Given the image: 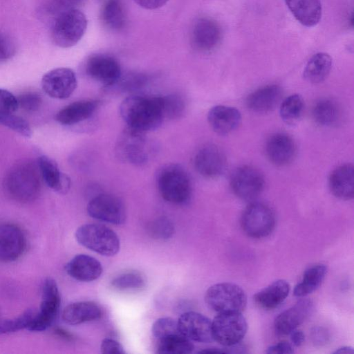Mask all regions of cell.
<instances>
[{"mask_svg": "<svg viewBox=\"0 0 354 354\" xmlns=\"http://www.w3.org/2000/svg\"><path fill=\"white\" fill-rule=\"evenodd\" d=\"M264 184V177L261 171L250 165H243L234 169L230 179L234 195L246 201L256 198L263 189Z\"/></svg>", "mask_w": 354, "mask_h": 354, "instance_id": "8fae6325", "label": "cell"}, {"mask_svg": "<svg viewBox=\"0 0 354 354\" xmlns=\"http://www.w3.org/2000/svg\"><path fill=\"white\" fill-rule=\"evenodd\" d=\"M161 100L165 119H174L183 113L185 102L180 95L177 94L162 95Z\"/></svg>", "mask_w": 354, "mask_h": 354, "instance_id": "74e56055", "label": "cell"}, {"mask_svg": "<svg viewBox=\"0 0 354 354\" xmlns=\"http://www.w3.org/2000/svg\"><path fill=\"white\" fill-rule=\"evenodd\" d=\"M295 19L302 25L310 27L316 25L322 16L319 0H285Z\"/></svg>", "mask_w": 354, "mask_h": 354, "instance_id": "f1b7e54d", "label": "cell"}, {"mask_svg": "<svg viewBox=\"0 0 354 354\" xmlns=\"http://www.w3.org/2000/svg\"><path fill=\"white\" fill-rule=\"evenodd\" d=\"M282 88L277 84H269L254 91L245 100L247 107L256 113H265L275 109L281 100Z\"/></svg>", "mask_w": 354, "mask_h": 354, "instance_id": "44dd1931", "label": "cell"}, {"mask_svg": "<svg viewBox=\"0 0 354 354\" xmlns=\"http://www.w3.org/2000/svg\"><path fill=\"white\" fill-rule=\"evenodd\" d=\"M77 86L75 72L65 67L54 68L41 79L43 91L50 97L64 100L69 97Z\"/></svg>", "mask_w": 354, "mask_h": 354, "instance_id": "4fadbf2b", "label": "cell"}, {"mask_svg": "<svg viewBox=\"0 0 354 354\" xmlns=\"http://www.w3.org/2000/svg\"><path fill=\"white\" fill-rule=\"evenodd\" d=\"M177 322L181 333L191 341L203 343L214 341L212 321L205 315L188 311L182 314Z\"/></svg>", "mask_w": 354, "mask_h": 354, "instance_id": "e0dca14e", "label": "cell"}, {"mask_svg": "<svg viewBox=\"0 0 354 354\" xmlns=\"http://www.w3.org/2000/svg\"><path fill=\"white\" fill-rule=\"evenodd\" d=\"M327 266L316 264L306 269L302 279L293 290L295 297H304L316 290L322 283L327 273Z\"/></svg>", "mask_w": 354, "mask_h": 354, "instance_id": "f546056e", "label": "cell"}, {"mask_svg": "<svg viewBox=\"0 0 354 354\" xmlns=\"http://www.w3.org/2000/svg\"><path fill=\"white\" fill-rule=\"evenodd\" d=\"M37 165L46 185L55 192L65 194L71 187V179L62 173L57 162L47 156H41L37 159Z\"/></svg>", "mask_w": 354, "mask_h": 354, "instance_id": "d4e9b609", "label": "cell"}, {"mask_svg": "<svg viewBox=\"0 0 354 354\" xmlns=\"http://www.w3.org/2000/svg\"><path fill=\"white\" fill-rule=\"evenodd\" d=\"M41 180L37 163L22 161L9 169L3 179V187L10 198L19 203H27L39 196Z\"/></svg>", "mask_w": 354, "mask_h": 354, "instance_id": "7a4b0ae2", "label": "cell"}, {"mask_svg": "<svg viewBox=\"0 0 354 354\" xmlns=\"http://www.w3.org/2000/svg\"><path fill=\"white\" fill-rule=\"evenodd\" d=\"M26 237L15 225H0V262L8 263L18 259L24 252Z\"/></svg>", "mask_w": 354, "mask_h": 354, "instance_id": "d6986e66", "label": "cell"}, {"mask_svg": "<svg viewBox=\"0 0 354 354\" xmlns=\"http://www.w3.org/2000/svg\"><path fill=\"white\" fill-rule=\"evenodd\" d=\"M212 335L214 341L223 346L238 344L245 337L248 323L238 312L218 313L212 321Z\"/></svg>", "mask_w": 354, "mask_h": 354, "instance_id": "9c48e42d", "label": "cell"}, {"mask_svg": "<svg viewBox=\"0 0 354 354\" xmlns=\"http://www.w3.org/2000/svg\"><path fill=\"white\" fill-rule=\"evenodd\" d=\"M294 352L292 346L288 342L283 341L269 346L266 351V353H292Z\"/></svg>", "mask_w": 354, "mask_h": 354, "instance_id": "7dc6e473", "label": "cell"}, {"mask_svg": "<svg viewBox=\"0 0 354 354\" xmlns=\"http://www.w3.org/2000/svg\"><path fill=\"white\" fill-rule=\"evenodd\" d=\"M139 6L147 10H155L162 7L169 0H133Z\"/></svg>", "mask_w": 354, "mask_h": 354, "instance_id": "c3c4849f", "label": "cell"}, {"mask_svg": "<svg viewBox=\"0 0 354 354\" xmlns=\"http://www.w3.org/2000/svg\"><path fill=\"white\" fill-rule=\"evenodd\" d=\"M289 292L288 282L284 279H279L254 295L253 300L259 308L264 310H272L284 301Z\"/></svg>", "mask_w": 354, "mask_h": 354, "instance_id": "4316f807", "label": "cell"}, {"mask_svg": "<svg viewBox=\"0 0 354 354\" xmlns=\"http://www.w3.org/2000/svg\"><path fill=\"white\" fill-rule=\"evenodd\" d=\"M18 108L17 97L11 92L0 88V115L13 113Z\"/></svg>", "mask_w": 354, "mask_h": 354, "instance_id": "b9f144b4", "label": "cell"}, {"mask_svg": "<svg viewBox=\"0 0 354 354\" xmlns=\"http://www.w3.org/2000/svg\"><path fill=\"white\" fill-rule=\"evenodd\" d=\"M157 353L161 354H187L193 351L194 346L181 332L168 335L157 341Z\"/></svg>", "mask_w": 354, "mask_h": 354, "instance_id": "d6a6232c", "label": "cell"}, {"mask_svg": "<svg viewBox=\"0 0 354 354\" xmlns=\"http://www.w3.org/2000/svg\"><path fill=\"white\" fill-rule=\"evenodd\" d=\"M312 115L319 125L331 127L337 124L340 120L341 111L334 100L328 98L321 99L313 107Z\"/></svg>", "mask_w": 354, "mask_h": 354, "instance_id": "1f68e13d", "label": "cell"}, {"mask_svg": "<svg viewBox=\"0 0 354 354\" xmlns=\"http://www.w3.org/2000/svg\"><path fill=\"white\" fill-rule=\"evenodd\" d=\"M207 306L217 313H242L247 305V296L239 286L218 283L211 286L205 295Z\"/></svg>", "mask_w": 354, "mask_h": 354, "instance_id": "52a82bcc", "label": "cell"}, {"mask_svg": "<svg viewBox=\"0 0 354 354\" xmlns=\"http://www.w3.org/2000/svg\"><path fill=\"white\" fill-rule=\"evenodd\" d=\"M100 105L97 100H84L74 102L61 110L55 120L63 125H73L90 118Z\"/></svg>", "mask_w": 354, "mask_h": 354, "instance_id": "484cf974", "label": "cell"}, {"mask_svg": "<svg viewBox=\"0 0 354 354\" xmlns=\"http://www.w3.org/2000/svg\"><path fill=\"white\" fill-rule=\"evenodd\" d=\"M19 107L27 112H34L37 111L42 102L41 97L36 93H25L17 97Z\"/></svg>", "mask_w": 354, "mask_h": 354, "instance_id": "60d3db41", "label": "cell"}, {"mask_svg": "<svg viewBox=\"0 0 354 354\" xmlns=\"http://www.w3.org/2000/svg\"><path fill=\"white\" fill-rule=\"evenodd\" d=\"M290 339L292 344L295 346H300L305 340V335L301 330H294L290 333Z\"/></svg>", "mask_w": 354, "mask_h": 354, "instance_id": "681fc988", "label": "cell"}, {"mask_svg": "<svg viewBox=\"0 0 354 354\" xmlns=\"http://www.w3.org/2000/svg\"><path fill=\"white\" fill-rule=\"evenodd\" d=\"M331 67L330 56L325 53H318L307 62L303 72V77L310 83H320L327 78Z\"/></svg>", "mask_w": 354, "mask_h": 354, "instance_id": "4dcf8cb0", "label": "cell"}, {"mask_svg": "<svg viewBox=\"0 0 354 354\" xmlns=\"http://www.w3.org/2000/svg\"><path fill=\"white\" fill-rule=\"evenodd\" d=\"M75 236L81 245L103 256H113L120 250L118 236L113 230L101 224L82 225L76 230Z\"/></svg>", "mask_w": 354, "mask_h": 354, "instance_id": "8992f818", "label": "cell"}, {"mask_svg": "<svg viewBox=\"0 0 354 354\" xmlns=\"http://www.w3.org/2000/svg\"><path fill=\"white\" fill-rule=\"evenodd\" d=\"M67 274L80 281L89 282L98 279L102 273V266L95 258L86 254H77L65 266Z\"/></svg>", "mask_w": 354, "mask_h": 354, "instance_id": "603a6c76", "label": "cell"}, {"mask_svg": "<svg viewBox=\"0 0 354 354\" xmlns=\"http://www.w3.org/2000/svg\"><path fill=\"white\" fill-rule=\"evenodd\" d=\"M0 124L26 138L32 136L28 122L23 118L11 114L0 115Z\"/></svg>", "mask_w": 354, "mask_h": 354, "instance_id": "ab89813d", "label": "cell"}, {"mask_svg": "<svg viewBox=\"0 0 354 354\" xmlns=\"http://www.w3.org/2000/svg\"><path fill=\"white\" fill-rule=\"evenodd\" d=\"M37 311L35 308H29L17 317L0 320V334L16 332L24 328L28 329Z\"/></svg>", "mask_w": 354, "mask_h": 354, "instance_id": "d590c367", "label": "cell"}, {"mask_svg": "<svg viewBox=\"0 0 354 354\" xmlns=\"http://www.w3.org/2000/svg\"><path fill=\"white\" fill-rule=\"evenodd\" d=\"M88 215L98 221L120 225L126 220V209L123 202L110 194H100L93 197L86 207Z\"/></svg>", "mask_w": 354, "mask_h": 354, "instance_id": "7c38bea8", "label": "cell"}, {"mask_svg": "<svg viewBox=\"0 0 354 354\" xmlns=\"http://www.w3.org/2000/svg\"><path fill=\"white\" fill-rule=\"evenodd\" d=\"M304 109V102L299 94H292L285 98L281 104L279 114L287 124H296L301 118Z\"/></svg>", "mask_w": 354, "mask_h": 354, "instance_id": "836d02e7", "label": "cell"}, {"mask_svg": "<svg viewBox=\"0 0 354 354\" xmlns=\"http://www.w3.org/2000/svg\"><path fill=\"white\" fill-rule=\"evenodd\" d=\"M207 121L214 132L219 135H226L239 126L241 115L234 107L216 105L208 111Z\"/></svg>", "mask_w": 354, "mask_h": 354, "instance_id": "7402d4cb", "label": "cell"}, {"mask_svg": "<svg viewBox=\"0 0 354 354\" xmlns=\"http://www.w3.org/2000/svg\"><path fill=\"white\" fill-rule=\"evenodd\" d=\"M151 232L158 239H167L173 234L174 229L169 221L160 218L152 224Z\"/></svg>", "mask_w": 354, "mask_h": 354, "instance_id": "ee69618b", "label": "cell"}, {"mask_svg": "<svg viewBox=\"0 0 354 354\" xmlns=\"http://www.w3.org/2000/svg\"><path fill=\"white\" fill-rule=\"evenodd\" d=\"M153 147L145 132L127 127L118 136L115 152L120 160L134 165L148 162Z\"/></svg>", "mask_w": 354, "mask_h": 354, "instance_id": "277c9868", "label": "cell"}, {"mask_svg": "<svg viewBox=\"0 0 354 354\" xmlns=\"http://www.w3.org/2000/svg\"><path fill=\"white\" fill-rule=\"evenodd\" d=\"M266 153L274 165L281 167L290 164L296 156V144L291 136L285 133H275L266 143Z\"/></svg>", "mask_w": 354, "mask_h": 354, "instance_id": "ffe728a7", "label": "cell"}, {"mask_svg": "<svg viewBox=\"0 0 354 354\" xmlns=\"http://www.w3.org/2000/svg\"><path fill=\"white\" fill-rule=\"evenodd\" d=\"M89 77L99 83L110 86L116 84L121 77V68L118 62L106 55L91 57L86 65Z\"/></svg>", "mask_w": 354, "mask_h": 354, "instance_id": "9a60e30c", "label": "cell"}, {"mask_svg": "<svg viewBox=\"0 0 354 354\" xmlns=\"http://www.w3.org/2000/svg\"><path fill=\"white\" fill-rule=\"evenodd\" d=\"M87 27L85 15L78 9L71 8L58 13L52 26L51 37L55 45L69 48L83 37Z\"/></svg>", "mask_w": 354, "mask_h": 354, "instance_id": "5b68a950", "label": "cell"}, {"mask_svg": "<svg viewBox=\"0 0 354 354\" xmlns=\"http://www.w3.org/2000/svg\"><path fill=\"white\" fill-rule=\"evenodd\" d=\"M101 18L103 23L111 30L122 28L125 17L120 0H107L102 7Z\"/></svg>", "mask_w": 354, "mask_h": 354, "instance_id": "e575fe53", "label": "cell"}, {"mask_svg": "<svg viewBox=\"0 0 354 354\" xmlns=\"http://www.w3.org/2000/svg\"><path fill=\"white\" fill-rule=\"evenodd\" d=\"M314 304L309 299H301L292 306L281 312L274 321L279 335H288L303 324L313 313Z\"/></svg>", "mask_w": 354, "mask_h": 354, "instance_id": "2e32d148", "label": "cell"}, {"mask_svg": "<svg viewBox=\"0 0 354 354\" xmlns=\"http://www.w3.org/2000/svg\"><path fill=\"white\" fill-rule=\"evenodd\" d=\"M111 285L121 291L138 290L145 287V280L140 273L129 272L115 277L111 281Z\"/></svg>", "mask_w": 354, "mask_h": 354, "instance_id": "8d00e7d4", "label": "cell"}, {"mask_svg": "<svg viewBox=\"0 0 354 354\" xmlns=\"http://www.w3.org/2000/svg\"><path fill=\"white\" fill-rule=\"evenodd\" d=\"M330 191L336 198L348 201L354 196V167L344 164L332 171L328 178Z\"/></svg>", "mask_w": 354, "mask_h": 354, "instance_id": "cb8c5ba5", "label": "cell"}, {"mask_svg": "<svg viewBox=\"0 0 354 354\" xmlns=\"http://www.w3.org/2000/svg\"><path fill=\"white\" fill-rule=\"evenodd\" d=\"M221 29L216 21L209 18H200L194 23L191 41L193 47L203 53L214 50L220 44Z\"/></svg>", "mask_w": 354, "mask_h": 354, "instance_id": "ac0fdd59", "label": "cell"}, {"mask_svg": "<svg viewBox=\"0 0 354 354\" xmlns=\"http://www.w3.org/2000/svg\"><path fill=\"white\" fill-rule=\"evenodd\" d=\"M156 185L162 198L171 203L185 204L191 197L189 176L184 168L178 164H168L162 167L156 175Z\"/></svg>", "mask_w": 354, "mask_h": 354, "instance_id": "3957f363", "label": "cell"}, {"mask_svg": "<svg viewBox=\"0 0 354 354\" xmlns=\"http://www.w3.org/2000/svg\"><path fill=\"white\" fill-rule=\"evenodd\" d=\"M240 223L246 235L253 239H262L272 232L276 219L274 212L268 205L252 202L244 209Z\"/></svg>", "mask_w": 354, "mask_h": 354, "instance_id": "ba28073f", "label": "cell"}, {"mask_svg": "<svg viewBox=\"0 0 354 354\" xmlns=\"http://www.w3.org/2000/svg\"><path fill=\"white\" fill-rule=\"evenodd\" d=\"M119 111L127 127L145 133L158 129L165 120L161 96L130 95L122 100Z\"/></svg>", "mask_w": 354, "mask_h": 354, "instance_id": "6da1fadb", "label": "cell"}, {"mask_svg": "<svg viewBox=\"0 0 354 354\" xmlns=\"http://www.w3.org/2000/svg\"><path fill=\"white\" fill-rule=\"evenodd\" d=\"M60 307V295L57 285L52 278H46L41 287V301L39 310L28 328L30 331H43L56 320Z\"/></svg>", "mask_w": 354, "mask_h": 354, "instance_id": "30bf717a", "label": "cell"}, {"mask_svg": "<svg viewBox=\"0 0 354 354\" xmlns=\"http://www.w3.org/2000/svg\"><path fill=\"white\" fill-rule=\"evenodd\" d=\"M335 354H353L354 350L352 347L350 346H343L341 348H339L335 351L333 352Z\"/></svg>", "mask_w": 354, "mask_h": 354, "instance_id": "f907efd6", "label": "cell"}, {"mask_svg": "<svg viewBox=\"0 0 354 354\" xmlns=\"http://www.w3.org/2000/svg\"><path fill=\"white\" fill-rule=\"evenodd\" d=\"M101 353L104 354H124L125 353L120 343L111 338H105L100 345Z\"/></svg>", "mask_w": 354, "mask_h": 354, "instance_id": "f6af8a7d", "label": "cell"}, {"mask_svg": "<svg viewBox=\"0 0 354 354\" xmlns=\"http://www.w3.org/2000/svg\"><path fill=\"white\" fill-rule=\"evenodd\" d=\"M329 333L322 326H315L310 330V338L313 343L317 346L326 344L329 340Z\"/></svg>", "mask_w": 354, "mask_h": 354, "instance_id": "bcb514c9", "label": "cell"}, {"mask_svg": "<svg viewBox=\"0 0 354 354\" xmlns=\"http://www.w3.org/2000/svg\"><path fill=\"white\" fill-rule=\"evenodd\" d=\"M194 166L197 172L206 178H216L221 176L227 166L226 156L216 145L201 147L194 157Z\"/></svg>", "mask_w": 354, "mask_h": 354, "instance_id": "5bb4252c", "label": "cell"}, {"mask_svg": "<svg viewBox=\"0 0 354 354\" xmlns=\"http://www.w3.org/2000/svg\"><path fill=\"white\" fill-rule=\"evenodd\" d=\"M101 308L92 301H77L68 304L63 310L62 319L69 325H78L98 319Z\"/></svg>", "mask_w": 354, "mask_h": 354, "instance_id": "83f0119b", "label": "cell"}, {"mask_svg": "<svg viewBox=\"0 0 354 354\" xmlns=\"http://www.w3.org/2000/svg\"><path fill=\"white\" fill-rule=\"evenodd\" d=\"M14 40L7 34L0 32V62L12 58L16 53Z\"/></svg>", "mask_w": 354, "mask_h": 354, "instance_id": "7bdbcfd3", "label": "cell"}, {"mask_svg": "<svg viewBox=\"0 0 354 354\" xmlns=\"http://www.w3.org/2000/svg\"><path fill=\"white\" fill-rule=\"evenodd\" d=\"M178 332L180 331L177 320L167 317L158 319L151 327L152 335L156 341Z\"/></svg>", "mask_w": 354, "mask_h": 354, "instance_id": "f35d334b", "label": "cell"}]
</instances>
